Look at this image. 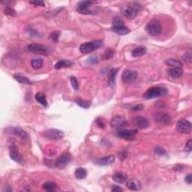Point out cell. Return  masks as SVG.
<instances>
[{
	"mask_svg": "<svg viewBox=\"0 0 192 192\" xmlns=\"http://www.w3.org/2000/svg\"><path fill=\"white\" fill-rule=\"evenodd\" d=\"M141 7L139 4L132 3L131 5H125V6L122 8V14L128 19H134L137 16V14L141 11Z\"/></svg>",
	"mask_w": 192,
	"mask_h": 192,
	"instance_id": "cell-2",
	"label": "cell"
},
{
	"mask_svg": "<svg viewBox=\"0 0 192 192\" xmlns=\"http://www.w3.org/2000/svg\"><path fill=\"white\" fill-rule=\"evenodd\" d=\"M102 45V41L97 40V41H93L91 42H87V43L82 44L80 47V51L82 53H89L99 48Z\"/></svg>",
	"mask_w": 192,
	"mask_h": 192,
	"instance_id": "cell-5",
	"label": "cell"
},
{
	"mask_svg": "<svg viewBox=\"0 0 192 192\" xmlns=\"http://www.w3.org/2000/svg\"><path fill=\"white\" fill-rule=\"evenodd\" d=\"M35 100L40 104L43 105V106L45 107L47 106V99H46V96L44 93H38L35 95Z\"/></svg>",
	"mask_w": 192,
	"mask_h": 192,
	"instance_id": "cell-25",
	"label": "cell"
},
{
	"mask_svg": "<svg viewBox=\"0 0 192 192\" xmlns=\"http://www.w3.org/2000/svg\"><path fill=\"white\" fill-rule=\"evenodd\" d=\"M14 78L17 81L25 85H32V82L26 77L22 76L20 74H14Z\"/></svg>",
	"mask_w": 192,
	"mask_h": 192,
	"instance_id": "cell-27",
	"label": "cell"
},
{
	"mask_svg": "<svg viewBox=\"0 0 192 192\" xmlns=\"http://www.w3.org/2000/svg\"><path fill=\"white\" fill-rule=\"evenodd\" d=\"M133 124L139 129H144V128H148L149 122L146 117L137 116L134 119Z\"/></svg>",
	"mask_w": 192,
	"mask_h": 192,
	"instance_id": "cell-16",
	"label": "cell"
},
{
	"mask_svg": "<svg viewBox=\"0 0 192 192\" xmlns=\"http://www.w3.org/2000/svg\"><path fill=\"white\" fill-rule=\"evenodd\" d=\"M96 123H97V125L100 128H104V123L103 121L100 120V119H97V120H96Z\"/></svg>",
	"mask_w": 192,
	"mask_h": 192,
	"instance_id": "cell-45",
	"label": "cell"
},
{
	"mask_svg": "<svg viewBox=\"0 0 192 192\" xmlns=\"http://www.w3.org/2000/svg\"><path fill=\"white\" fill-rule=\"evenodd\" d=\"M43 136L50 141H59L64 137V133L60 130L52 128V129L45 131L43 133Z\"/></svg>",
	"mask_w": 192,
	"mask_h": 192,
	"instance_id": "cell-8",
	"label": "cell"
},
{
	"mask_svg": "<svg viewBox=\"0 0 192 192\" xmlns=\"http://www.w3.org/2000/svg\"><path fill=\"white\" fill-rule=\"evenodd\" d=\"M119 70L120 68H112L109 72L108 74V78H109V83L111 86H113L115 85V83H116V77L117 74H118Z\"/></svg>",
	"mask_w": 192,
	"mask_h": 192,
	"instance_id": "cell-21",
	"label": "cell"
},
{
	"mask_svg": "<svg viewBox=\"0 0 192 192\" xmlns=\"http://www.w3.org/2000/svg\"><path fill=\"white\" fill-rule=\"evenodd\" d=\"M9 155H10L11 158L14 160L19 164H22L24 162V158H23L22 155L18 151V149L15 145L11 146L10 152H9Z\"/></svg>",
	"mask_w": 192,
	"mask_h": 192,
	"instance_id": "cell-15",
	"label": "cell"
},
{
	"mask_svg": "<svg viewBox=\"0 0 192 192\" xmlns=\"http://www.w3.org/2000/svg\"><path fill=\"white\" fill-rule=\"evenodd\" d=\"M143 107H144L143 105L138 104V105H136V106L132 107L131 110H143Z\"/></svg>",
	"mask_w": 192,
	"mask_h": 192,
	"instance_id": "cell-44",
	"label": "cell"
},
{
	"mask_svg": "<svg viewBox=\"0 0 192 192\" xmlns=\"http://www.w3.org/2000/svg\"><path fill=\"white\" fill-rule=\"evenodd\" d=\"M137 74L135 71L128 69V70L124 71L122 73V80L125 83H131L137 79Z\"/></svg>",
	"mask_w": 192,
	"mask_h": 192,
	"instance_id": "cell-12",
	"label": "cell"
},
{
	"mask_svg": "<svg viewBox=\"0 0 192 192\" xmlns=\"http://www.w3.org/2000/svg\"><path fill=\"white\" fill-rule=\"evenodd\" d=\"M127 124L128 122L126 119L122 116H114L110 121V125L116 129L124 128L125 126L127 125Z\"/></svg>",
	"mask_w": 192,
	"mask_h": 192,
	"instance_id": "cell-13",
	"label": "cell"
},
{
	"mask_svg": "<svg viewBox=\"0 0 192 192\" xmlns=\"http://www.w3.org/2000/svg\"><path fill=\"white\" fill-rule=\"evenodd\" d=\"M72 65L73 63L71 62V61L67 60V59H62V60H59L56 63L54 68L56 69V70H59V69L63 68H68V67L72 66Z\"/></svg>",
	"mask_w": 192,
	"mask_h": 192,
	"instance_id": "cell-22",
	"label": "cell"
},
{
	"mask_svg": "<svg viewBox=\"0 0 192 192\" xmlns=\"http://www.w3.org/2000/svg\"><path fill=\"white\" fill-rule=\"evenodd\" d=\"M191 123L186 120H180L176 124V129L182 134H190L191 132Z\"/></svg>",
	"mask_w": 192,
	"mask_h": 192,
	"instance_id": "cell-11",
	"label": "cell"
},
{
	"mask_svg": "<svg viewBox=\"0 0 192 192\" xmlns=\"http://www.w3.org/2000/svg\"><path fill=\"white\" fill-rule=\"evenodd\" d=\"M155 122L160 125H168L171 122V118L168 113H157L153 116Z\"/></svg>",
	"mask_w": 192,
	"mask_h": 192,
	"instance_id": "cell-14",
	"label": "cell"
},
{
	"mask_svg": "<svg viewBox=\"0 0 192 192\" xmlns=\"http://www.w3.org/2000/svg\"><path fill=\"white\" fill-rule=\"evenodd\" d=\"M170 75L173 78H179L182 76L183 74V71L182 68H173L168 71Z\"/></svg>",
	"mask_w": 192,
	"mask_h": 192,
	"instance_id": "cell-23",
	"label": "cell"
},
{
	"mask_svg": "<svg viewBox=\"0 0 192 192\" xmlns=\"http://www.w3.org/2000/svg\"><path fill=\"white\" fill-rule=\"evenodd\" d=\"M123 191V190H122V189H121L120 186L116 185L112 186V191L120 192V191Z\"/></svg>",
	"mask_w": 192,
	"mask_h": 192,
	"instance_id": "cell-43",
	"label": "cell"
},
{
	"mask_svg": "<svg viewBox=\"0 0 192 192\" xmlns=\"http://www.w3.org/2000/svg\"><path fill=\"white\" fill-rule=\"evenodd\" d=\"M74 175H75V177L78 179H83L87 176V171H86V169L83 168H78L76 169L75 172H74Z\"/></svg>",
	"mask_w": 192,
	"mask_h": 192,
	"instance_id": "cell-24",
	"label": "cell"
},
{
	"mask_svg": "<svg viewBox=\"0 0 192 192\" xmlns=\"http://www.w3.org/2000/svg\"><path fill=\"white\" fill-rule=\"evenodd\" d=\"M43 64H44V61L42 59H33L31 61L32 67L34 69H36V70L41 68V67L43 66Z\"/></svg>",
	"mask_w": 192,
	"mask_h": 192,
	"instance_id": "cell-28",
	"label": "cell"
},
{
	"mask_svg": "<svg viewBox=\"0 0 192 192\" xmlns=\"http://www.w3.org/2000/svg\"><path fill=\"white\" fill-rule=\"evenodd\" d=\"M75 102L77 105H79L80 107H81L82 108L84 109H88L90 106V104H91V103L89 102V101H83V100H82L81 99H76L75 100Z\"/></svg>",
	"mask_w": 192,
	"mask_h": 192,
	"instance_id": "cell-31",
	"label": "cell"
},
{
	"mask_svg": "<svg viewBox=\"0 0 192 192\" xmlns=\"http://www.w3.org/2000/svg\"><path fill=\"white\" fill-rule=\"evenodd\" d=\"M161 22L157 19H152L148 23L146 26V31L152 36H157L161 32Z\"/></svg>",
	"mask_w": 192,
	"mask_h": 192,
	"instance_id": "cell-3",
	"label": "cell"
},
{
	"mask_svg": "<svg viewBox=\"0 0 192 192\" xmlns=\"http://www.w3.org/2000/svg\"><path fill=\"white\" fill-rule=\"evenodd\" d=\"M113 55H114V51L110 49V48H109V49L106 50V51L104 53L102 58L104 59V60H107V59H110L112 58Z\"/></svg>",
	"mask_w": 192,
	"mask_h": 192,
	"instance_id": "cell-32",
	"label": "cell"
},
{
	"mask_svg": "<svg viewBox=\"0 0 192 192\" xmlns=\"http://www.w3.org/2000/svg\"><path fill=\"white\" fill-rule=\"evenodd\" d=\"M185 182H187L188 184H189V185H191V184L192 183V176H191V173H189L187 176H185Z\"/></svg>",
	"mask_w": 192,
	"mask_h": 192,
	"instance_id": "cell-42",
	"label": "cell"
},
{
	"mask_svg": "<svg viewBox=\"0 0 192 192\" xmlns=\"http://www.w3.org/2000/svg\"><path fill=\"white\" fill-rule=\"evenodd\" d=\"M13 190H12V189H11V188H10V187H8V186L7 188H5V189H3V192H11V191H12Z\"/></svg>",
	"mask_w": 192,
	"mask_h": 192,
	"instance_id": "cell-46",
	"label": "cell"
},
{
	"mask_svg": "<svg viewBox=\"0 0 192 192\" xmlns=\"http://www.w3.org/2000/svg\"><path fill=\"white\" fill-rule=\"evenodd\" d=\"M5 133L11 135H14L20 137L22 140H27L29 138V134L26 131L23 130L22 128L18 126H10L4 130Z\"/></svg>",
	"mask_w": 192,
	"mask_h": 192,
	"instance_id": "cell-4",
	"label": "cell"
},
{
	"mask_svg": "<svg viewBox=\"0 0 192 192\" xmlns=\"http://www.w3.org/2000/svg\"><path fill=\"white\" fill-rule=\"evenodd\" d=\"M128 153L126 151H122L119 153V158L120 159L121 161H124L125 159L127 158Z\"/></svg>",
	"mask_w": 192,
	"mask_h": 192,
	"instance_id": "cell-40",
	"label": "cell"
},
{
	"mask_svg": "<svg viewBox=\"0 0 192 192\" xmlns=\"http://www.w3.org/2000/svg\"><path fill=\"white\" fill-rule=\"evenodd\" d=\"M147 53V48L144 46H139V47L134 48L131 52L132 56L134 57H140L146 54Z\"/></svg>",
	"mask_w": 192,
	"mask_h": 192,
	"instance_id": "cell-20",
	"label": "cell"
},
{
	"mask_svg": "<svg viewBox=\"0 0 192 192\" xmlns=\"http://www.w3.org/2000/svg\"><path fill=\"white\" fill-rule=\"evenodd\" d=\"M182 59H183L184 61H185V62H189V63H191V53H186L184 54L183 56H182Z\"/></svg>",
	"mask_w": 192,
	"mask_h": 192,
	"instance_id": "cell-38",
	"label": "cell"
},
{
	"mask_svg": "<svg viewBox=\"0 0 192 192\" xmlns=\"http://www.w3.org/2000/svg\"><path fill=\"white\" fill-rule=\"evenodd\" d=\"M71 161H72V156L70 153L65 152L56 160L55 166L58 168L62 169L65 168L71 162Z\"/></svg>",
	"mask_w": 192,
	"mask_h": 192,
	"instance_id": "cell-9",
	"label": "cell"
},
{
	"mask_svg": "<svg viewBox=\"0 0 192 192\" xmlns=\"http://www.w3.org/2000/svg\"><path fill=\"white\" fill-rule=\"evenodd\" d=\"M155 152L156 153L157 155H166V152H165V150L163 148H161L160 147H157L155 148Z\"/></svg>",
	"mask_w": 192,
	"mask_h": 192,
	"instance_id": "cell-36",
	"label": "cell"
},
{
	"mask_svg": "<svg viewBox=\"0 0 192 192\" xmlns=\"http://www.w3.org/2000/svg\"><path fill=\"white\" fill-rule=\"evenodd\" d=\"M43 189L46 190L47 191H53L56 190V189L57 188V185H56L54 182H47L43 184Z\"/></svg>",
	"mask_w": 192,
	"mask_h": 192,
	"instance_id": "cell-29",
	"label": "cell"
},
{
	"mask_svg": "<svg viewBox=\"0 0 192 192\" xmlns=\"http://www.w3.org/2000/svg\"><path fill=\"white\" fill-rule=\"evenodd\" d=\"M96 2L93 1H81L77 4V10H79V9H83V8H88L89 5L95 3Z\"/></svg>",
	"mask_w": 192,
	"mask_h": 192,
	"instance_id": "cell-30",
	"label": "cell"
},
{
	"mask_svg": "<svg viewBox=\"0 0 192 192\" xmlns=\"http://www.w3.org/2000/svg\"><path fill=\"white\" fill-rule=\"evenodd\" d=\"M26 32L30 36H33V37H38V35H39V34L38 33L37 31H35V29H32V28H29V29H26Z\"/></svg>",
	"mask_w": 192,
	"mask_h": 192,
	"instance_id": "cell-37",
	"label": "cell"
},
{
	"mask_svg": "<svg viewBox=\"0 0 192 192\" xmlns=\"http://www.w3.org/2000/svg\"><path fill=\"white\" fill-rule=\"evenodd\" d=\"M4 13H5V14H6L8 15V16H10V17H15L17 14L16 11H15L14 9H13L12 8L8 7V6L5 7V9H4Z\"/></svg>",
	"mask_w": 192,
	"mask_h": 192,
	"instance_id": "cell-33",
	"label": "cell"
},
{
	"mask_svg": "<svg viewBox=\"0 0 192 192\" xmlns=\"http://www.w3.org/2000/svg\"><path fill=\"white\" fill-rule=\"evenodd\" d=\"M137 134V129H125V128H119L116 131V135L122 139L131 141Z\"/></svg>",
	"mask_w": 192,
	"mask_h": 192,
	"instance_id": "cell-7",
	"label": "cell"
},
{
	"mask_svg": "<svg viewBox=\"0 0 192 192\" xmlns=\"http://www.w3.org/2000/svg\"><path fill=\"white\" fill-rule=\"evenodd\" d=\"M59 36H60V32L55 31V32H52V33L51 34V35H50V38L53 40V41L57 42L59 40Z\"/></svg>",
	"mask_w": 192,
	"mask_h": 192,
	"instance_id": "cell-35",
	"label": "cell"
},
{
	"mask_svg": "<svg viewBox=\"0 0 192 192\" xmlns=\"http://www.w3.org/2000/svg\"><path fill=\"white\" fill-rule=\"evenodd\" d=\"M29 3L32 5H36V6H42L45 7V4L43 1H40V0H36V1H29Z\"/></svg>",
	"mask_w": 192,
	"mask_h": 192,
	"instance_id": "cell-39",
	"label": "cell"
},
{
	"mask_svg": "<svg viewBox=\"0 0 192 192\" xmlns=\"http://www.w3.org/2000/svg\"><path fill=\"white\" fill-rule=\"evenodd\" d=\"M126 182V187L131 191H140L141 189V183L139 180L135 178H131L127 179Z\"/></svg>",
	"mask_w": 192,
	"mask_h": 192,
	"instance_id": "cell-17",
	"label": "cell"
},
{
	"mask_svg": "<svg viewBox=\"0 0 192 192\" xmlns=\"http://www.w3.org/2000/svg\"><path fill=\"white\" fill-rule=\"evenodd\" d=\"M28 50L34 53L41 55H48L50 53L49 48L45 47V45H39V44H31L28 46Z\"/></svg>",
	"mask_w": 192,
	"mask_h": 192,
	"instance_id": "cell-10",
	"label": "cell"
},
{
	"mask_svg": "<svg viewBox=\"0 0 192 192\" xmlns=\"http://www.w3.org/2000/svg\"><path fill=\"white\" fill-rule=\"evenodd\" d=\"M112 179L117 183H124L127 181L128 175L124 172H117L115 173L112 176Z\"/></svg>",
	"mask_w": 192,
	"mask_h": 192,
	"instance_id": "cell-18",
	"label": "cell"
},
{
	"mask_svg": "<svg viewBox=\"0 0 192 192\" xmlns=\"http://www.w3.org/2000/svg\"><path fill=\"white\" fill-rule=\"evenodd\" d=\"M112 29L113 32L119 35H127L130 32V29L124 25V22L120 18H116L113 20Z\"/></svg>",
	"mask_w": 192,
	"mask_h": 192,
	"instance_id": "cell-6",
	"label": "cell"
},
{
	"mask_svg": "<svg viewBox=\"0 0 192 192\" xmlns=\"http://www.w3.org/2000/svg\"><path fill=\"white\" fill-rule=\"evenodd\" d=\"M167 94H168V90L166 88L162 87V86H154L147 90L143 96L146 99H152L164 96Z\"/></svg>",
	"mask_w": 192,
	"mask_h": 192,
	"instance_id": "cell-1",
	"label": "cell"
},
{
	"mask_svg": "<svg viewBox=\"0 0 192 192\" xmlns=\"http://www.w3.org/2000/svg\"><path fill=\"white\" fill-rule=\"evenodd\" d=\"M192 149V141H189V142H188L187 144H186L185 146V152H190L191 151Z\"/></svg>",
	"mask_w": 192,
	"mask_h": 192,
	"instance_id": "cell-41",
	"label": "cell"
},
{
	"mask_svg": "<svg viewBox=\"0 0 192 192\" xmlns=\"http://www.w3.org/2000/svg\"><path fill=\"white\" fill-rule=\"evenodd\" d=\"M165 64L168 65V66H171L173 68H182V63L177 59H168L165 61Z\"/></svg>",
	"mask_w": 192,
	"mask_h": 192,
	"instance_id": "cell-26",
	"label": "cell"
},
{
	"mask_svg": "<svg viewBox=\"0 0 192 192\" xmlns=\"http://www.w3.org/2000/svg\"><path fill=\"white\" fill-rule=\"evenodd\" d=\"M114 161H115V156L114 155H111L99 159L96 163H97L99 165H101V166H107V165L112 164L114 162Z\"/></svg>",
	"mask_w": 192,
	"mask_h": 192,
	"instance_id": "cell-19",
	"label": "cell"
},
{
	"mask_svg": "<svg viewBox=\"0 0 192 192\" xmlns=\"http://www.w3.org/2000/svg\"><path fill=\"white\" fill-rule=\"evenodd\" d=\"M70 81L73 89L74 90H78V89H79V84H78V81L75 77H72Z\"/></svg>",
	"mask_w": 192,
	"mask_h": 192,
	"instance_id": "cell-34",
	"label": "cell"
}]
</instances>
